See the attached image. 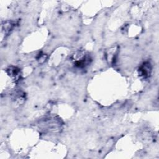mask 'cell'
Here are the masks:
<instances>
[{
    "label": "cell",
    "mask_w": 159,
    "mask_h": 159,
    "mask_svg": "<svg viewBox=\"0 0 159 159\" xmlns=\"http://www.w3.org/2000/svg\"><path fill=\"white\" fill-rule=\"evenodd\" d=\"M151 72L152 66L149 62L143 63L139 66L138 69L139 75L144 79L148 78L151 75Z\"/></svg>",
    "instance_id": "2"
},
{
    "label": "cell",
    "mask_w": 159,
    "mask_h": 159,
    "mask_svg": "<svg viewBox=\"0 0 159 159\" xmlns=\"http://www.w3.org/2000/svg\"><path fill=\"white\" fill-rule=\"evenodd\" d=\"M8 74L16 80L20 77V71L16 67H11L7 70Z\"/></svg>",
    "instance_id": "4"
},
{
    "label": "cell",
    "mask_w": 159,
    "mask_h": 159,
    "mask_svg": "<svg viewBox=\"0 0 159 159\" xmlns=\"http://www.w3.org/2000/svg\"><path fill=\"white\" fill-rule=\"evenodd\" d=\"M41 124L42 126H45V129L47 130H55L60 128V123L55 118L46 119L42 121Z\"/></svg>",
    "instance_id": "1"
},
{
    "label": "cell",
    "mask_w": 159,
    "mask_h": 159,
    "mask_svg": "<svg viewBox=\"0 0 159 159\" xmlns=\"http://www.w3.org/2000/svg\"><path fill=\"white\" fill-rule=\"evenodd\" d=\"M90 57L88 55H83L79 59H77L75 61V65L80 68H84L89 63Z\"/></svg>",
    "instance_id": "3"
}]
</instances>
